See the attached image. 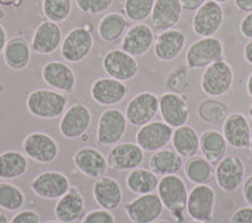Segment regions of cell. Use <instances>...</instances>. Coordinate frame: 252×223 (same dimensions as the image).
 <instances>
[{
  "instance_id": "1",
  "label": "cell",
  "mask_w": 252,
  "mask_h": 223,
  "mask_svg": "<svg viewBox=\"0 0 252 223\" xmlns=\"http://www.w3.org/2000/svg\"><path fill=\"white\" fill-rule=\"evenodd\" d=\"M67 97L55 90H35L27 98V109L29 114L38 119H56L66 112Z\"/></svg>"
},
{
  "instance_id": "2",
  "label": "cell",
  "mask_w": 252,
  "mask_h": 223,
  "mask_svg": "<svg viewBox=\"0 0 252 223\" xmlns=\"http://www.w3.org/2000/svg\"><path fill=\"white\" fill-rule=\"evenodd\" d=\"M157 191L164 208L172 213L178 223H181L189 193L184 180L178 174L165 175L159 180Z\"/></svg>"
},
{
  "instance_id": "3",
  "label": "cell",
  "mask_w": 252,
  "mask_h": 223,
  "mask_svg": "<svg viewBox=\"0 0 252 223\" xmlns=\"http://www.w3.org/2000/svg\"><path fill=\"white\" fill-rule=\"evenodd\" d=\"M232 66L220 60L206 67L201 80V89L209 97H220L228 94L233 85Z\"/></svg>"
},
{
  "instance_id": "4",
  "label": "cell",
  "mask_w": 252,
  "mask_h": 223,
  "mask_svg": "<svg viewBox=\"0 0 252 223\" xmlns=\"http://www.w3.org/2000/svg\"><path fill=\"white\" fill-rule=\"evenodd\" d=\"M94 44V39L90 27H76L63 38L61 56L68 63H80L89 57Z\"/></svg>"
},
{
  "instance_id": "5",
  "label": "cell",
  "mask_w": 252,
  "mask_h": 223,
  "mask_svg": "<svg viewBox=\"0 0 252 223\" xmlns=\"http://www.w3.org/2000/svg\"><path fill=\"white\" fill-rule=\"evenodd\" d=\"M224 47L216 37L201 38L189 46L186 53V63L189 68L198 69L222 60Z\"/></svg>"
},
{
  "instance_id": "6",
  "label": "cell",
  "mask_w": 252,
  "mask_h": 223,
  "mask_svg": "<svg viewBox=\"0 0 252 223\" xmlns=\"http://www.w3.org/2000/svg\"><path fill=\"white\" fill-rule=\"evenodd\" d=\"M216 207V192L209 184H197L188 193L186 211L193 221L209 223Z\"/></svg>"
},
{
  "instance_id": "7",
  "label": "cell",
  "mask_w": 252,
  "mask_h": 223,
  "mask_svg": "<svg viewBox=\"0 0 252 223\" xmlns=\"http://www.w3.org/2000/svg\"><path fill=\"white\" fill-rule=\"evenodd\" d=\"M126 126H127V120H126L125 112L110 107L105 110L98 119L96 139L101 145H116L120 143L125 135Z\"/></svg>"
},
{
  "instance_id": "8",
  "label": "cell",
  "mask_w": 252,
  "mask_h": 223,
  "mask_svg": "<svg viewBox=\"0 0 252 223\" xmlns=\"http://www.w3.org/2000/svg\"><path fill=\"white\" fill-rule=\"evenodd\" d=\"M159 112V97L154 92L144 91L135 95L126 105L125 116L132 126H141L152 123Z\"/></svg>"
},
{
  "instance_id": "9",
  "label": "cell",
  "mask_w": 252,
  "mask_h": 223,
  "mask_svg": "<svg viewBox=\"0 0 252 223\" xmlns=\"http://www.w3.org/2000/svg\"><path fill=\"white\" fill-rule=\"evenodd\" d=\"M23 153L35 163L49 164L57 159L60 146L55 137L47 132L34 131L24 139Z\"/></svg>"
},
{
  "instance_id": "10",
  "label": "cell",
  "mask_w": 252,
  "mask_h": 223,
  "mask_svg": "<svg viewBox=\"0 0 252 223\" xmlns=\"http://www.w3.org/2000/svg\"><path fill=\"white\" fill-rule=\"evenodd\" d=\"M245 178L246 166L242 159L236 155H226L216 166V183L227 193L236 192L244 184Z\"/></svg>"
},
{
  "instance_id": "11",
  "label": "cell",
  "mask_w": 252,
  "mask_h": 223,
  "mask_svg": "<svg viewBox=\"0 0 252 223\" xmlns=\"http://www.w3.org/2000/svg\"><path fill=\"white\" fill-rule=\"evenodd\" d=\"M102 68L109 77L121 82L134 80L139 73L138 61L123 49H110L102 58Z\"/></svg>"
},
{
  "instance_id": "12",
  "label": "cell",
  "mask_w": 252,
  "mask_h": 223,
  "mask_svg": "<svg viewBox=\"0 0 252 223\" xmlns=\"http://www.w3.org/2000/svg\"><path fill=\"white\" fill-rule=\"evenodd\" d=\"M71 182L66 174L56 170L40 173L31 184L32 192L37 197L47 200L60 199L71 189Z\"/></svg>"
},
{
  "instance_id": "13",
  "label": "cell",
  "mask_w": 252,
  "mask_h": 223,
  "mask_svg": "<svg viewBox=\"0 0 252 223\" xmlns=\"http://www.w3.org/2000/svg\"><path fill=\"white\" fill-rule=\"evenodd\" d=\"M223 20L224 12L222 5L209 0L195 10L192 22L193 33L201 38L215 37L223 24Z\"/></svg>"
},
{
  "instance_id": "14",
  "label": "cell",
  "mask_w": 252,
  "mask_h": 223,
  "mask_svg": "<svg viewBox=\"0 0 252 223\" xmlns=\"http://www.w3.org/2000/svg\"><path fill=\"white\" fill-rule=\"evenodd\" d=\"M163 202L154 193L138 195L125 206V213L132 223H154L163 213Z\"/></svg>"
},
{
  "instance_id": "15",
  "label": "cell",
  "mask_w": 252,
  "mask_h": 223,
  "mask_svg": "<svg viewBox=\"0 0 252 223\" xmlns=\"http://www.w3.org/2000/svg\"><path fill=\"white\" fill-rule=\"evenodd\" d=\"M172 126L161 121H154L141 126L136 132L135 141L143 149L144 152L155 153L165 148L172 141L173 137Z\"/></svg>"
},
{
  "instance_id": "16",
  "label": "cell",
  "mask_w": 252,
  "mask_h": 223,
  "mask_svg": "<svg viewBox=\"0 0 252 223\" xmlns=\"http://www.w3.org/2000/svg\"><path fill=\"white\" fill-rule=\"evenodd\" d=\"M92 115L86 105H72L60 121V132L66 139H78L89 131L91 126Z\"/></svg>"
},
{
  "instance_id": "17",
  "label": "cell",
  "mask_w": 252,
  "mask_h": 223,
  "mask_svg": "<svg viewBox=\"0 0 252 223\" xmlns=\"http://www.w3.org/2000/svg\"><path fill=\"white\" fill-rule=\"evenodd\" d=\"M145 159L143 149L134 143H120L114 145L107 155L109 168L119 172H131L140 168Z\"/></svg>"
},
{
  "instance_id": "18",
  "label": "cell",
  "mask_w": 252,
  "mask_h": 223,
  "mask_svg": "<svg viewBox=\"0 0 252 223\" xmlns=\"http://www.w3.org/2000/svg\"><path fill=\"white\" fill-rule=\"evenodd\" d=\"M159 112L164 123L173 129L187 125L189 120L188 102L177 92H166L159 97Z\"/></svg>"
},
{
  "instance_id": "19",
  "label": "cell",
  "mask_w": 252,
  "mask_h": 223,
  "mask_svg": "<svg viewBox=\"0 0 252 223\" xmlns=\"http://www.w3.org/2000/svg\"><path fill=\"white\" fill-rule=\"evenodd\" d=\"M154 31L145 23H138L126 31L121 49L132 57H143L154 46Z\"/></svg>"
},
{
  "instance_id": "20",
  "label": "cell",
  "mask_w": 252,
  "mask_h": 223,
  "mask_svg": "<svg viewBox=\"0 0 252 223\" xmlns=\"http://www.w3.org/2000/svg\"><path fill=\"white\" fill-rule=\"evenodd\" d=\"M42 78L47 86L58 92L71 94L76 87V73L66 62H47L42 68Z\"/></svg>"
},
{
  "instance_id": "21",
  "label": "cell",
  "mask_w": 252,
  "mask_h": 223,
  "mask_svg": "<svg viewBox=\"0 0 252 223\" xmlns=\"http://www.w3.org/2000/svg\"><path fill=\"white\" fill-rule=\"evenodd\" d=\"M73 164L78 172L92 179L103 177L109 168L107 158H105L98 149L92 146H83L78 149L73 155Z\"/></svg>"
},
{
  "instance_id": "22",
  "label": "cell",
  "mask_w": 252,
  "mask_h": 223,
  "mask_svg": "<svg viewBox=\"0 0 252 223\" xmlns=\"http://www.w3.org/2000/svg\"><path fill=\"white\" fill-rule=\"evenodd\" d=\"M127 96L125 82L111 77H102L94 81L91 86V97L100 106H115L123 102Z\"/></svg>"
},
{
  "instance_id": "23",
  "label": "cell",
  "mask_w": 252,
  "mask_h": 223,
  "mask_svg": "<svg viewBox=\"0 0 252 223\" xmlns=\"http://www.w3.org/2000/svg\"><path fill=\"white\" fill-rule=\"evenodd\" d=\"M223 136L227 144L235 149H247L251 143V125L244 114H229L223 123Z\"/></svg>"
},
{
  "instance_id": "24",
  "label": "cell",
  "mask_w": 252,
  "mask_h": 223,
  "mask_svg": "<svg viewBox=\"0 0 252 223\" xmlns=\"http://www.w3.org/2000/svg\"><path fill=\"white\" fill-rule=\"evenodd\" d=\"M62 44V29L60 24L46 20L35 29L32 38V49L38 55H52Z\"/></svg>"
},
{
  "instance_id": "25",
  "label": "cell",
  "mask_w": 252,
  "mask_h": 223,
  "mask_svg": "<svg viewBox=\"0 0 252 223\" xmlns=\"http://www.w3.org/2000/svg\"><path fill=\"white\" fill-rule=\"evenodd\" d=\"M92 195L96 204L106 211H115L123 203V189L111 177L98 178L92 187Z\"/></svg>"
},
{
  "instance_id": "26",
  "label": "cell",
  "mask_w": 252,
  "mask_h": 223,
  "mask_svg": "<svg viewBox=\"0 0 252 223\" xmlns=\"http://www.w3.org/2000/svg\"><path fill=\"white\" fill-rule=\"evenodd\" d=\"M187 37L179 29H168L158 35L154 43V56L161 62L174 61L183 52Z\"/></svg>"
},
{
  "instance_id": "27",
  "label": "cell",
  "mask_w": 252,
  "mask_h": 223,
  "mask_svg": "<svg viewBox=\"0 0 252 223\" xmlns=\"http://www.w3.org/2000/svg\"><path fill=\"white\" fill-rule=\"evenodd\" d=\"M183 6L181 0H155L152 24L157 31H168L181 22Z\"/></svg>"
},
{
  "instance_id": "28",
  "label": "cell",
  "mask_w": 252,
  "mask_h": 223,
  "mask_svg": "<svg viewBox=\"0 0 252 223\" xmlns=\"http://www.w3.org/2000/svg\"><path fill=\"white\" fill-rule=\"evenodd\" d=\"M85 199L77 188H71L57 200L55 206L56 220L61 223H75L83 217Z\"/></svg>"
},
{
  "instance_id": "29",
  "label": "cell",
  "mask_w": 252,
  "mask_h": 223,
  "mask_svg": "<svg viewBox=\"0 0 252 223\" xmlns=\"http://www.w3.org/2000/svg\"><path fill=\"white\" fill-rule=\"evenodd\" d=\"M127 18L120 13H109L101 18L97 26L98 37L103 43L112 44L125 35L127 31Z\"/></svg>"
},
{
  "instance_id": "30",
  "label": "cell",
  "mask_w": 252,
  "mask_h": 223,
  "mask_svg": "<svg viewBox=\"0 0 252 223\" xmlns=\"http://www.w3.org/2000/svg\"><path fill=\"white\" fill-rule=\"evenodd\" d=\"M227 146L228 144L223 134L217 130H206L199 136V150L212 165L218 164L226 157Z\"/></svg>"
},
{
  "instance_id": "31",
  "label": "cell",
  "mask_w": 252,
  "mask_h": 223,
  "mask_svg": "<svg viewBox=\"0 0 252 223\" xmlns=\"http://www.w3.org/2000/svg\"><path fill=\"white\" fill-rule=\"evenodd\" d=\"M183 157L178 154L175 150L161 149L158 150L150 158V170L157 175H172L181 172L183 168Z\"/></svg>"
},
{
  "instance_id": "32",
  "label": "cell",
  "mask_w": 252,
  "mask_h": 223,
  "mask_svg": "<svg viewBox=\"0 0 252 223\" xmlns=\"http://www.w3.org/2000/svg\"><path fill=\"white\" fill-rule=\"evenodd\" d=\"M3 55L6 66L13 69H23L31 62V46L26 38H12L8 40Z\"/></svg>"
},
{
  "instance_id": "33",
  "label": "cell",
  "mask_w": 252,
  "mask_h": 223,
  "mask_svg": "<svg viewBox=\"0 0 252 223\" xmlns=\"http://www.w3.org/2000/svg\"><path fill=\"white\" fill-rule=\"evenodd\" d=\"M125 183L130 192L136 195H143L154 193L158 189L159 179L158 175L150 169L138 168L126 175Z\"/></svg>"
},
{
  "instance_id": "34",
  "label": "cell",
  "mask_w": 252,
  "mask_h": 223,
  "mask_svg": "<svg viewBox=\"0 0 252 223\" xmlns=\"http://www.w3.org/2000/svg\"><path fill=\"white\" fill-rule=\"evenodd\" d=\"M172 145L175 152L183 158H192L199 150V135L194 127L183 125L173 132Z\"/></svg>"
},
{
  "instance_id": "35",
  "label": "cell",
  "mask_w": 252,
  "mask_h": 223,
  "mask_svg": "<svg viewBox=\"0 0 252 223\" xmlns=\"http://www.w3.org/2000/svg\"><path fill=\"white\" fill-rule=\"evenodd\" d=\"M28 170V159L26 154L9 150L0 154V179L12 180L23 177Z\"/></svg>"
},
{
  "instance_id": "36",
  "label": "cell",
  "mask_w": 252,
  "mask_h": 223,
  "mask_svg": "<svg viewBox=\"0 0 252 223\" xmlns=\"http://www.w3.org/2000/svg\"><path fill=\"white\" fill-rule=\"evenodd\" d=\"M184 173L189 182L197 184L208 183L213 177V166L204 157L189 158L184 166Z\"/></svg>"
},
{
  "instance_id": "37",
  "label": "cell",
  "mask_w": 252,
  "mask_h": 223,
  "mask_svg": "<svg viewBox=\"0 0 252 223\" xmlns=\"http://www.w3.org/2000/svg\"><path fill=\"white\" fill-rule=\"evenodd\" d=\"M26 204V195L19 187L10 183H0V208L9 212H19Z\"/></svg>"
},
{
  "instance_id": "38",
  "label": "cell",
  "mask_w": 252,
  "mask_h": 223,
  "mask_svg": "<svg viewBox=\"0 0 252 223\" xmlns=\"http://www.w3.org/2000/svg\"><path fill=\"white\" fill-rule=\"evenodd\" d=\"M73 0H42V10L47 20L62 23L68 19Z\"/></svg>"
},
{
  "instance_id": "39",
  "label": "cell",
  "mask_w": 252,
  "mask_h": 223,
  "mask_svg": "<svg viewBox=\"0 0 252 223\" xmlns=\"http://www.w3.org/2000/svg\"><path fill=\"white\" fill-rule=\"evenodd\" d=\"M155 0H124V14L131 22H144L152 15Z\"/></svg>"
},
{
  "instance_id": "40",
  "label": "cell",
  "mask_w": 252,
  "mask_h": 223,
  "mask_svg": "<svg viewBox=\"0 0 252 223\" xmlns=\"http://www.w3.org/2000/svg\"><path fill=\"white\" fill-rule=\"evenodd\" d=\"M75 3L85 14L97 15L107 12L114 4V0H75Z\"/></svg>"
},
{
  "instance_id": "41",
  "label": "cell",
  "mask_w": 252,
  "mask_h": 223,
  "mask_svg": "<svg viewBox=\"0 0 252 223\" xmlns=\"http://www.w3.org/2000/svg\"><path fill=\"white\" fill-rule=\"evenodd\" d=\"M81 223H116V218L111 211L106 209H94L83 216Z\"/></svg>"
},
{
  "instance_id": "42",
  "label": "cell",
  "mask_w": 252,
  "mask_h": 223,
  "mask_svg": "<svg viewBox=\"0 0 252 223\" xmlns=\"http://www.w3.org/2000/svg\"><path fill=\"white\" fill-rule=\"evenodd\" d=\"M10 223H40V217L35 211L24 209L15 213L14 217L10 220Z\"/></svg>"
},
{
  "instance_id": "43",
  "label": "cell",
  "mask_w": 252,
  "mask_h": 223,
  "mask_svg": "<svg viewBox=\"0 0 252 223\" xmlns=\"http://www.w3.org/2000/svg\"><path fill=\"white\" fill-rule=\"evenodd\" d=\"M229 223H252V207H242L235 211Z\"/></svg>"
},
{
  "instance_id": "44",
  "label": "cell",
  "mask_w": 252,
  "mask_h": 223,
  "mask_svg": "<svg viewBox=\"0 0 252 223\" xmlns=\"http://www.w3.org/2000/svg\"><path fill=\"white\" fill-rule=\"evenodd\" d=\"M240 32L245 38L250 40L252 39V12L247 13L244 19L241 20Z\"/></svg>"
},
{
  "instance_id": "45",
  "label": "cell",
  "mask_w": 252,
  "mask_h": 223,
  "mask_svg": "<svg viewBox=\"0 0 252 223\" xmlns=\"http://www.w3.org/2000/svg\"><path fill=\"white\" fill-rule=\"evenodd\" d=\"M244 199L250 207H252V175L244 182Z\"/></svg>"
},
{
  "instance_id": "46",
  "label": "cell",
  "mask_w": 252,
  "mask_h": 223,
  "mask_svg": "<svg viewBox=\"0 0 252 223\" xmlns=\"http://www.w3.org/2000/svg\"><path fill=\"white\" fill-rule=\"evenodd\" d=\"M206 1L207 0H181L183 9H186L188 12H194V10L201 8Z\"/></svg>"
},
{
  "instance_id": "47",
  "label": "cell",
  "mask_w": 252,
  "mask_h": 223,
  "mask_svg": "<svg viewBox=\"0 0 252 223\" xmlns=\"http://www.w3.org/2000/svg\"><path fill=\"white\" fill-rule=\"evenodd\" d=\"M236 8L242 13L252 12V0H235Z\"/></svg>"
},
{
  "instance_id": "48",
  "label": "cell",
  "mask_w": 252,
  "mask_h": 223,
  "mask_svg": "<svg viewBox=\"0 0 252 223\" xmlns=\"http://www.w3.org/2000/svg\"><path fill=\"white\" fill-rule=\"evenodd\" d=\"M244 58L249 64L252 66V39L249 40L244 47Z\"/></svg>"
},
{
  "instance_id": "49",
  "label": "cell",
  "mask_w": 252,
  "mask_h": 223,
  "mask_svg": "<svg viewBox=\"0 0 252 223\" xmlns=\"http://www.w3.org/2000/svg\"><path fill=\"white\" fill-rule=\"evenodd\" d=\"M6 43H8V40H6L5 28H4V27L0 24V53H1V52H4Z\"/></svg>"
},
{
  "instance_id": "50",
  "label": "cell",
  "mask_w": 252,
  "mask_h": 223,
  "mask_svg": "<svg viewBox=\"0 0 252 223\" xmlns=\"http://www.w3.org/2000/svg\"><path fill=\"white\" fill-rule=\"evenodd\" d=\"M20 1L22 0H0V4L6 6H18L20 4Z\"/></svg>"
},
{
  "instance_id": "51",
  "label": "cell",
  "mask_w": 252,
  "mask_h": 223,
  "mask_svg": "<svg viewBox=\"0 0 252 223\" xmlns=\"http://www.w3.org/2000/svg\"><path fill=\"white\" fill-rule=\"evenodd\" d=\"M246 89H247V94H249L250 97L252 98V72H251V73H250L249 78H247Z\"/></svg>"
},
{
  "instance_id": "52",
  "label": "cell",
  "mask_w": 252,
  "mask_h": 223,
  "mask_svg": "<svg viewBox=\"0 0 252 223\" xmlns=\"http://www.w3.org/2000/svg\"><path fill=\"white\" fill-rule=\"evenodd\" d=\"M0 223H10L8 216H6L4 212H0Z\"/></svg>"
},
{
  "instance_id": "53",
  "label": "cell",
  "mask_w": 252,
  "mask_h": 223,
  "mask_svg": "<svg viewBox=\"0 0 252 223\" xmlns=\"http://www.w3.org/2000/svg\"><path fill=\"white\" fill-rule=\"evenodd\" d=\"M213 1H216V3H218V4H220V5H222V4L228 3L229 0H213Z\"/></svg>"
},
{
  "instance_id": "54",
  "label": "cell",
  "mask_w": 252,
  "mask_h": 223,
  "mask_svg": "<svg viewBox=\"0 0 252 223\" xmlns=\"http://www.w3.org/2000/svg\"><path fill=\"white\" fill-rule=\"evenodd\" d=\"M4 18V10L3 8H1V4H0V19H3Z\"/></svg>"
},
{
  "instance_id": "55",
  "label": "cell",
  "mask_w": 252,
  "mask_h": 223,
  "mask_svg": "<svg viewBox=\"0 0 252 223\" xmlns=\"http://www.w3.org/2000/svg\"><path fill=\"white\" fill-rule=\"evenodd\" d=\"M154 223H170V222H169V221H164V220L159 221V220H158V221H155Z\"/></svg>"
},
{
  "instance_id": "56",
  "label": "cell",
  "mask_w": 252,
  "mask_h": 223,
  "mask_svg": "<svg viewBox=\"0 0 252 223\" xmlns=\"http://www.w3.org/2000/svg\"><path fill=\"white\" fill-rule=\"evenodd\" d=\"M186 223H204V222H199V221H189V222H186Z\"/></svg>"
},
{
  "instance_id": "57",
  "label": "cell",
  "mask_w": 252,
  "mask_h": 223,
  "mask_svg": "<svg viewBox=\"0 0 252 223\" xmlns=\"http://www.w3.org/2000/svg\"><path fill=\"white\" fill-rule=\"evenodd\" d=\"M249 149H250V153H251V155H252V137H251V143H250Z\"/></svg>"
},
{
  "instance_id": "58",
  "label": "cell",
  "mask_w": 252,
  "mask_h": 223,
  "mask_svg": "<svg viewBox=\"0 0 252 223\" xmlns=\"http://www.w3.org/2000/svg\"><path fill=\"white\" fill-rule=\"evenodd\" d=\"M249 115H250V118H251V120H252V106L250 107V110H249Z\"/></svg>"
},
{
  "instance_id": "59",
  "label": "cell",
  "mask_w": 252,
  "mask_h": 223,
  "mask_svg": "<svg viewBox=\"0 0 252 223\" xmlns=\"http://www.w3.org/2000/svg\"><path fill=\"white\" fill-rule=\"evenodd\" d=\"M44 223H61V222H58V221H47V222Z\"/></svg>"
}]
</instances>
